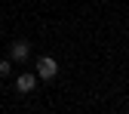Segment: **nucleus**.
<instances>
[{
  "label": "nucleus",
  "mask_w": 129,
  "mask_h": 114,
  "mask_svg": "<svg viewBox=\"0 0 129 114\" xmlns=\"http://www.w3.org/2000/svg\"><path fill=\"white\" fill-rule=\"evenodd\" d=\"M37 74H40V80H52V77L58 74V65H55V59L43 56V59L37 62Z\"/></svg>",
  "instance_id": "nucleus-1"
},
{
  "label": "nucleus",
  "mask_w": 129,
  "mask_h": 114,
  "mask_svg": "<svg viewBox=\"0 0 129 114\" xmlns=\"http://www.w3.org/2000/svg\"><path fill=\"white\" fill-rule=\"evenodd\" d=\"M28 53H31V50H28V43H25V40H15V43L9 46V59H12V62H19V65L28 59Z\"/></svg>",
  "instance_id": "nucleus-2"
},
{
  "label": "nucleus",
  "mask_w": 129,
  "mask_h": 114,
  "mask_svg": "<svg viewBox=\"0 0 129 114\" xmlns=\"http://www.w3.org/2000/svg\"><path fill=\"white\" fill-rule=\"evenodd\" d=\"M15 86H19V93H31V89L37 86V74H19Z\"/></svg>",
  "instance_id": "nucleus-3"
},
{
  "label": "nucleus",
  "mask_w": 129,
  "mask_h": 114,
  "mask_svg": "<svg viewBox=\"0 0 129 114\" xmlns=\"http://www.w3.org/2000/svg\"><path fill=\"white\" fill-rule=\"evenodd\" d=\"M12 71V59H3V62H0V77H6Z\"/></svg>",
  "instance_id": "nucleus-4"
}]
</instances>
